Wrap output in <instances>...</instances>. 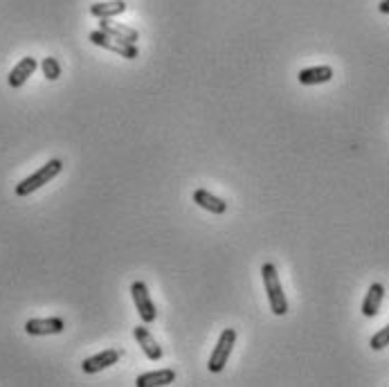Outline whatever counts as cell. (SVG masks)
I'll return each mask as SVG.
<instances>
[{"label":"cell","instance_id":"obj_11","mask_svg":"<svg viewBox=\"0 0 389 387\" xmlns=\"http://www.w3.org/2000/svg\"><path fill=\"white\" fill-rule=\"evenodd\" d=\"M383 297H385V286L381 282H374L369 286V291H367L364 300H362V315L364 317H376L378 311H381Z\"/></svg>","mask_w":389,"mask_h":387},{"label":"cell","instance_id":"obj_17","mask_svg":"<svg viewBox=\"0 0 389 387\" xmlns=\"http://www.w3.org/2000/svg\"><path fill=\"white\" fill-rule=\"evenodd\" d=\"M369 347L374 351H381V349L389 347V324L383 327L381 331H376V334L371 336V340H369Z\"/></svg>","mask_w":389,"mask_h":387},{"label":"cell","instance_id":"obj_9","mask_svg":"<svg viewBox=\"0 0 389 387\" xmlns=\"http://www.w3.org/2000/svg\"><path fill=\"white\" fill-rule=\"evenodd\" d=\"M37 68H39V63H37V59H34V57H23V59H20V61L14 65L12 72H9V77H7L9 86H12V88L25 86V81L29 79L32 74L37 72Z\"/></svg>","mask_w":389,"mask_h":387},{"label":"cell","instance_id":"obj_15","mask_svg":"<svg viewBox=\"0 0 389 387\" xmlns=\"http://www.w3.org/2000/svg\"><path fill=\"white\" fill-rule=\"evenodd\" d=\"M99 29L106 32V34H110V37H117V39H121V41H128V43H138V39H140L138 29L126 27V25L110 23L108 18H102V23H99Z\"/></svg>","mask_w":389,"mask_h":387},{"label":"cell","instance_id":"obj_3","mask_svg":"<svg viewBox=\"0 0 389 387\" xmlns=\"http://www.w3.org/2000/svg\"><path fill=\"white\" fill-rule=\"evenodd\" d=\"M88 41H91L93 46L110 50V52H115V54H119V57H124V59H138V54H140L136 43H128V41H121L117 37H110V34H106V32H102V29L91 32Z\"/></svg>","mask_w":389,"mask_h":387},{"label":"cell","instance_id":"obj_14","mask_svg":"<svg viewBox=\"0 0 389 387\" xmlns=\"http://www.w3.org/2000/svg\"><path fill=\"white\" fill-rule=\"evenodd\" d=\"M126 12V3L124 0H106V3H95L91 5V14L95 18H113V16H119Z\"/></svg>","mask_w":389,"mask_h":387},{"label":"cell","instance_id":"obj_5","mask_svg":"<svg viewBox=\"0 0 389 387\" xmlns=\"http://www.w3.org/2000/svg\"><path fill=\"white\" fill-rule=\"evenodd\" d=\"M131 295H133V302H136V308H138V313L142 317V322L144 324L155 322L158 311H155V304H153L151 295H149L147 284H144V282H133L131 284Z\"/></svg>","mask_w":389,"mask_h":387},{"label":"cell","instance_id":"obj_8","mask_svg":"<svg viewBox=\"0 0 389 387\" xmlns=\"http://www.w3.org/2000/svg\"><path fill=\"white\" fill-rule=\"evenodd\" d=\"M133 336H136V340H138V345L142 347V351H144V356H147L149 360H160L162 358V347L158 345V340L153 338V334L147 329V327H136L133 329Z\"/></svg>","mask_w":389,"mask_h":387},{"label":"cell","instance_id":"obj_1","mask_svg":"<svg viewBox=\"0 0 389 387\" xmlns=\"http://www.w3.org/2000/svg\"><path fill=\"white\" fill-rule=\"evenodd\" d=\"M261 277H263V286L265 293H268V302H270V311L275 315H286L288 313V300L284 293V286L279 280V273H277L275 263H263L261 266Z\"/></svg>","mask_w":389,"mask_h":387},{"label":"cell","instance_id":"obj_2","mask_svg":"<svg viewBox=\"0 0 389 387\" xmlns=\"http://www.w3.org/2000/svg\"><path fill=\"white\" fill-rule=\"evenodd\" d=\"M63 171V162L59 160V158H54V160H48L43 167L39 169V171H34L32 176H27L25 181H20L18 185H16V196H29L32 192H37V190H41L43 185H48L50 181H54L57 176Z\"/></svg>","mask_w":389,"mask_h":387},{"label":"cell","instance_id":"obj_13","mask_svg":"<svg viewBox=\"0 0 389 387\" xmlns=\"http://www.w3.org/2000/svg\"><path fill=\"white\" fill-rule=\"evenodd\" d=\"M176 381V372L173 369H160V372H149L142 374L136 379L138 387H162V385H171Z\"/></svg>","mask_w":389,"mask_h":387},{"label":"cell","instance_id":"obj_7","mask_svg":"<svg viewBox=\"0 0 389 387\" xmlns=\"http://www.w3.org/2000/svg\"><path fill=\"white\" fill-rule=\"evenodd\" d=\"M65 320L61 317H34L25 322V331L29 336H57L63 334Z\"/></svg>","mask_w":389,"mask_h":387},{"label":"cell","instance_id":"obj_12","mask_svg":"<svg viewBox=\"0 0 389 387\" xmlns=\"http://www.w3.org/2000/svg\"><path fill=\"white\" fill-rule=\"evenodd\" d=\"M194 203L198 207L207 209V212H212V214H225L228 212V203L223 201V198L214 196L212 192H207V190H196L194 192Z\"/></svg>","mask_w":389,"mask_h":387},{"label":"cell","instance_id":"obj_10","mask_svg":"<svg viewBox=\"0 0 389 387\" xmlns=\"http://www.w3.org/2000/svg\"><path fill=\"white\" fill-rule=\"evenodd\" d=\"M331 79H333L331 65H313V68L299 70L297 74V81L302 86H319V84H329Z\"/></svg>","mask_w":389,"mask_h":387},{"label":"cell","instance_id":"obj_18","mask_svg":"<svg viewBox=\"0 0 389 387\" xmlns=\"http://www.w3.org/2000/svg\"><path fill=\"white\" fill-rule=\"evenodd\" d=\"M378 12H381V14H389V0H381V5H378Z\"/></svg>","mask_w":389,"mask_h":387},{"label":"cell","instance_id":"obj_6","mask_svg":"<svg viewBox=\"0 0 389 387\" xmlns=\"http://www.w3.org/2000/svg\"><path fill=\"white\" fill-rule=\"evenodd\" d=\"M121 356H124V351H121V349H104V351L95 353V356L86 358L81 362V369L86 374H97V372L110 367V365H117Z\"/></svg>","mask_w":389,"mask_h":387},{"label":"cell","instance_id":"obj_4","mask_svg":"<svg viewBox=\"0 0 389 387\" xmlns=\"http://www.w3.org/2000/svg\"><path fill=\"white\" fill-rule=\"evenodd\" d=\"M235 342H237V331L235 329H225L223 334L218 336V342L212 351V356L207 360V369L212 374H220L225 369V365L232 356V349H235Z\"/></svg>","mask_w":389,"mask_h":387},{"label":"cell","instance_id":"obj_16","mask_svg":"<svg viewBox=\"0 0 389 387\" xmlns=\"http://www.w3.org/2000/svg\"><path fill=\"white\" fill-rule=\"evenodd\" d=\"M41 70H43V74L48 77L50 81H57L59 77H61V65H59V61L54 59V57H46L41 61Z\"/></svg>","mask_w":389,"mask_h":387}]
</instances>
